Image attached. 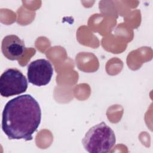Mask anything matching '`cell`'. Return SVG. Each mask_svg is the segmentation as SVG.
I'll use <instances>...</instances> for the list:
<instances>
[{
	"instance_id": "1",
	"label": "cell",
	"mask_w": 153,
	"mask_h": 153,
	"mask_svg": "<svg viewBox=\"0 0 153 153\" xmlns=\"http://www.w3.org/2000/svg\"><path fill=\"white\" fill-rule=\"evenodd\" d=\"M41 120V110L38 102L30 94L17 96L4 106L2 115V129L8 139H33Z\"/></svg>"
},
{
	"instance_id": "2",
	"label": "cell",
	"mask_w": 153,
	"mask_h": 153,
	"mask_svg": "<svg viewBox=\"0 0 153 153\" xmlns=\"http://www.w3.org/2000/svg\"><path fill=\"white\" fill-rule=\"evenodd\" d=\"M116 137L114 131L105 122L90 128L82 140L85 149L90 153H105L115 145Z\"/></svg>"
},
{
	"instance_id": "3",
	"label": "cell",
	"mask_w": 153,
	"mask_h": 153,
	"mask_svg": "<svg viewBox=\"0 0 153 153\" xmlns=\"http://www.w3.org/2000/svg\"><path fill=\"white\" fill-rule=\"evenodd\" d=\"M27 88V79L19 70L9 68L1 75L0 94L2 97L20 94L25 92Z\"/></svg>"
},
{
	"instance_id": "4",
	"label": "cell",
	"mask_w": 153,
	"mask_h": 153,
	"mask_svg": "<svg viewBox=\"0 0 153 153\" xmlns=\"http://www.w3.org/2000/svg\"><path fill=\"white\" fill-rule=\"evenodd\" d=\"M53 74V68L51 63L44 59L35 60L27 66L28 81L36 86L48 84L51 79Z\"/></svg>"
},
{
	"instance_id": "5",
	"label": "cell",
	"mask_w": 153,
	"mask_h": 153,
	"mask_svg": "<svg viewBox=\"0 0 153 153\" xmlns=\"http://www.w3.org/2000/svg\"><path fill=\"white\" fill-rule=\"evenodd\" d=\"M26 49L24 41L16 35H7L2 41V52L10 60H19L23 56Z\"/></svg>"
}]
</instances>
